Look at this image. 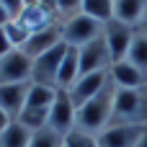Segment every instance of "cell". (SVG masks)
Instances as JSON below:
<instances>
[{"instance_id": "11", "label": "cell", "mask_w": 147, "mask_h": 147, "mask_svg": "<svg viewBox=\"0 0 147 147\" xmlns=\"http://www.w3.org/2000/svg\"><path fill=\"white\" fill-rule=\"evenodd\" d=\"M147 127H132V124H111L98 134L101 147H137Z\"/></svg>"}, {"instance_id": "1", "label": "cell", "mask_w": 147, "mask_h": 147, "mask_svg": "<svg viewBox=\"0 0 147 147\" xmlns=\"http://www.w3.org/2000/svg\"><path fill=\"white\" fill-rule=\"evenodd\" d=\"M114 101H116V85L109 80V85L96 98H90L88 103H83L78 109L75 127H80V129H85L90 134H101L114 119Z\"/></svg>"}, {"instance_id": "12", "label": "cell", "mask_w": 147, "mask_h": 147, "mask_svg": "<svg viewBox=\"0 0 147 147\" xmlns=\"http://www.w3.org/2000/svg\"><path fill=\"white\" fill-rule=\"evenodd\" d=\"M28 90L31 83H16V85H0V109L8 114L10 121H16L28 101Z\"/></svg>"}, {"instance_id": "21", "label": "cell", "mask_w": 147, "mask_h": 147, "mask_svg": "<svg viewBox=\"0 0 147 147\" xmlns=\"http://www.w3.org/2000/svg\"><path fill=\"white\" fill-rule=\"evenodd\" d=\"M54 98H57V90H54V88H44V85H34V83H31L26 106H34V109H52Z\"/></svg>"}, {"instance_id": "10", "label": "cell", "mask_w": 147, "mask_h": 147, "mask_svg": "<svg viewBox=\"0 0 147 147\" xmlns=\"http://www.w3.org/2000/svg\"><path fill=\"white\" fill-rule=\"evenodd\" d=\"M62 41H65V39H62V21H52L47 28H41V31H36V34L28 36L23 52H26L31 59H36V57L52 52L54 47H59Z\"/></svg>"}, {"instance_id": "14", "label": "cell", "mask_w": 147, "mask_h": 147, "mask_svg": "<svg viewBox=\"0 0 147 147\" xmlns=\"http://www.w3.org/2000/svg\"><path fill=\"white\" fill-rule=\"evenodd\" d=\"M80 78V49L67 47L62 67H59V80H57V90H70L75 85V80Z\"/></svg>"}, {"instance_id": "33", "label": "cell", "mask_w": 147, "mask_h": 147, "mask_svg": "<svg viewBox=\"0 0 147 147\" xmlns=\"http://www.w3.org/2000/svg\"><path fill=\"white\" fill-rule=\"evenodd\" d=\"M26 5H39V0H23Z\"/></svg>"}, {"instance_id": "6", "label": "cell", "mask_w": 147, "mask_h": 147, "mask_svg": "<svg viewBox=\"0 0 147 147\" xmlns=\"http://www.w3.org/2000/svg\"><path fill=\"white\" fill-rule=\"evenodd\" d=\"M134 34H137V28H134V26L121 23V21H116V18H114V21H109V23L103 26V39H106V47H109V52H111L114 62L127 59L129 47H132V41H134Z\"/></svg>"}, {"instance_id": "32", "label": "cell", "mask_w": 147, "mask_h": 147, "mask_svg": "<svg viewBox=\"0 0 147 147\" xmlns=\"http://www.w3.org/2000/svg\"><path fill=\"white\" fill-rule=\"evenodd\" d=\"M137 147H147V129H145V134H142V140H140V145Z\"/></svg>"}, {"instance_id": "16", "label": "cell", "mask_w": 147, "mask_h": 147, "mask_svg": "<svg viewBox=\"0 0 147 147\" xmlns=\"http://www.w3.org/2000/svg\"><path fill=\"white\" fill-rule=\"evenodd\" d=\"M147 10V0H114V18L129 26H140L142 16Z\"/></svg>"}, {"instance_id": "20", "label": "cell", "mask_w": 147, "mask_h": 147, "mask_svg": "<svg viewBox=\"0 0 147 147\" xmlns=\"http://www.w3.org/2000/svg\"><path fill=\"white\" fill-rule=\"evenodd\" d=\"M127 59L147 75V34H142V31L134 34V41H132V47H129Z\"/></svg>"}, {"instance_id": "23", "label": "cell", "mask_w": 147, "mask_h": 147, "mask_svg": "<svg viewBox=\"0 0 147 147\" xmlns=\"http://www.w3.org/2000/svg\"><path fill=\"white\" fill-rule=\"evenodd\" d=\"M65 147H101V145H98V134H90V132L75 127L70 134H65Z\"/></svg>"}, {"instance_id": "5", "label": "cell", "mask_w": 147, "mask_h": 147, "mask_svg": "<svg viewBox=\"0 0 147 147\" xmlns=\"http://www.w3.org/2000/svg\"><path fill=\"white\" fill-rule=\"evenodd\" d=\"M31 75H34V59L23 49H13L5 57H0V85L31 83Z\"/></svg>"}, {"instance_id": "2", "label": "cell", "mask_w": 147, "mask_h": 147, "mask_svg": "<svg viewBox=\"0 0 147 147\" xmlns=\"http://www.w3.org/2000/svg\"><path fill=\"white\" fill-rule=\"evenodd\" d=\"M111 124H132V127H147V85L134 90H119L114 101V119ZM109 124V127H111Z\"/></svg>"}, {"instance_id": "15", "label": "cell", "mask_w": 147, "mask_h": 147, "mask_svg": "<svg viewBox=\"0 0 147 147\" xmlns=\"http://www.w3.org/2000/svg\"><path fill=\"white\" fill-rule=\"evenodd\" d=\"M28 34H36V31H41V28H47L52 21H59V18H54L47 8H41V5H26L23 8V13L16 18Z\"/></svg>"}, {"instance_id": "4", "label": "cell", "mask_w": 147, "mask_h": 147, "mask_svg": "<svg viewBox=\"0 0 147 147\" xmlns=\"http://www.w3.org/2000/svg\"><path fill=\"white\" fill-rule=\"evenodd\" d=\"M65 52H67V44L62 41V44L54 47L52 52L36 57V59H34V75H31V83H34V85H44V88H54V90H57L59 67H62Z\"/></svg>"}, {"instance_id": "25", "label": "cell", "mask_w": 147, "mask_h": 147, "mask_svg": "<svg viewBox=\"0 0 147 147\" xmlns=\"http://www.w3.org/2000/svg\"><path fill=\"white\" fill-rule=\"evenodd\" d=\"M83 8V0H57V18L65 21V18H72L78 16Z\"/></svg>"}, {"instance_id": "31", "label": "cell", "mask_w": 147, "mask_h": 147, "mask_svg": "<svg viewBox=\"0 0 147 147\" xmlns=\"http://www.w3.org/2000/svg\"><path fill=\"white\" fill-rule=\"evenodd\" d=\"M137 31L147 34V10H145V16H142V21H140V26H137Z\"/></svg>"}, {"instance_id": "17", "label": "cell", "mask_w": 147, "mask_h": 147, "mask_svg": "<svg viewBox=\"0 0 147 147\" xmlns=\"http://www.w3.org/2000/svg\"><path fill=\"white\" fill-rule=\"evenodd\" d=\"M31 134L21 121H10L3 132H0V147H28L31 145Z\"/></svg>"}, {"instance_id": "18", "label": "cell", "mask_w": 147, "mask_h": 147, "mask_svg": "<svg viewBox=\"0 0 147 147\" xmlns=\"http://www.w3.org/2000/svg\"><path fill=\"white\" fill-rule=\"evenodd\" d=\"M80 13H85L106 26L109 21H114V0H83Z\"/></svg>"}, {"instance_id": "3", "label": "cell", "mask_w": 147, "mask_h": 147, "mask_svg": "<svg viewBox=\"0 0 147 147\" xmlns=\"http://www.w3.org/2000/svg\"><path fill=\"white\" fill-rule=\"evenodd\" d=\"M98 36H103V23H98L96 18H90L85 13H78V16L62 21V39L67 47L83 49L85 44L96 41Z\"/></svg>"}, {"instance_id": "19", "label": "cell", "mask_w": 147, "mask_h": 147, "mask_svg": "<svg viewBox=\"0 0 147 147\" xmlns=\"http://www.w3.org/2000/svg\"><path fill=\"white\" fill-rule=\"evenodd\" d=\"M16 121H21L28 132H39V129L49 127V109H34V106H26L23 114H21Z\"/></svg>"}, {"instance_id": "13", "label": "cell", "mask_w": 147, "mask_h": 147, "mask_svg": "<svg viewBox=\"0 0 147 147\" xmlns=\"http://www.w3.org/2000/svg\"><path fill=\"white\" fill-rule=\"evenodd\" d=\"M111 83L119 90H134V88H145L147 85V75L140 67H134L129 59H121V62L111 65Z\"/></svg>"}, {"instance_id": "7", "label": "cell", "mask_w": 147, "mask_h": 147, "mask_svg": "<svg viewBox=\"0 0 147 147\" xmlns=\"http://www.w3.org/2000/svg\"><path fill=\"white\" fill-rule=\"evenodd\" d=\"M111 65H114V57H111L103 36H98L96 41H90L80 49V75L106 72V70H111Z\"/></svg>"}, {"instance_id": "30", "label": "cell", "mask_w": 147, "mask_h": 147, "mask_svg": "<svg viewBox=\"0 0 147 147\" xmlns=\"http://www.w3.org/2000/svg\"><path fill=\"white\" fill-rule=\"evenodd\" d=\"M8 124H10V119H8V114H5V111L0 109V132H3V129H5Z\"/></svg>"}, {"instance_id": "26", "label": "cell", "mask_w": 147, "mask_h": 147, "mask_svg": "<svg viewBox=\"0 0 147 147\" xmlns=\"http://www.w3.org/2000/svg\"><path fill=\"white\" fill-rule=\"evenodd\" d=\"M0 3H3V8L8 10L10 21H16V18L23 13V8H26V3H23V0H0Z\"/></svg>"}, {"instance_id": "29", "label": "cell", "mask_w": 147, "mask_h": 147, "mask_svg": "<svg viewBox=\"0 0 147 147\" xmlns=\"http://www.w3.org/2000/svg\"><path fill=\"white\" fill-rule=\"evenodd\" d=\"M8 21H10V16H8V10L3 8V3H0V26H5Z\"/></svg>"}, {"instance_id": "8", "label": "cell", "mask_w": 147, "mask_h": 147, "mask_svg": "<svg viewBox=\"0 0 147 147\" xmlns=\"http://www.w3.org/2000/svg\"><path fill=\"white\" fill-rule=\"evenodd\" d=\"M75 116H78V109L70 98L67 90H57V98L49 109V129H54L57 134H70L75 129Z\"/></svg>"}, {"instance_id": "28", "label": "cell", "mask_w": 147, "mask_h": 147, "mask_svg": "<svg viewBox=\"0 0 147 147\" xmlns=\"http://www.w3.org/2000/svg\"><path fill=\"white\" fill-rule=\"evenodd\" d=\"M39 5H41V8H47V10L57 18V0H39Z\"/></svg>"}, {"instance_id": "27", "label": "cell", "mask_w": 147, "mask_h": 147, "mask_svg": "<svg viewBox=\"0 0 147 147\" xmlns=\"http://www.w3.org/2000/svg\"><path fill=\"white\" fill-rule=\"evenodd\" d=\"M8 52H13V44H10V39H8L5 28L0 26V57H5Z\"/></svg>"}, {"instance_id": "9", "label": "cell", "mask_w": 147, "mask_h": 147, "mask_svg": "<svg viewBox=\"0 0 147 147\" xmlns=\"http://www.w3.org/2000/svg\"><path fill=\"white\" fill-rule=\"evenodd\" d=\"M109 80H111V70H106V72L80 75V78L75 80V85L67 90V93H70V98H72V103H75V109H80L83 103H88L90 98H96V96L109 85Z\"/></svg>"}, {"instance_id": "22", "label": "cell", "mask_w": 147, "mask_h": 147, "mask_svg": "<svg viewBox=\"0 0 147 147\" xmlns=\"http://www.w3.org/2000/svg\"><path fill=\"white\" fill-rule=\"evenodd\" d=\"M28 147H65V137L57 134L54 129L44 127V129H39V132L31 134V145Z\"/></svg>"}, {"instance_id": "24", "label": "cell", "mask_w": 147, "mask_h": 147, "mask_svg": "<svg viewBox=\"0 0 147 147\" xmlns=\"http://www.w3.org/2000/svg\"><path fill=\"white\" fill-rule=\"evenodd\" d=\"M3 28H5V34H8V39H10V44H13V49H23V47H26V41H28V36H31V34H28L18 21H8Z\"/></svg>"}]
</instances>
